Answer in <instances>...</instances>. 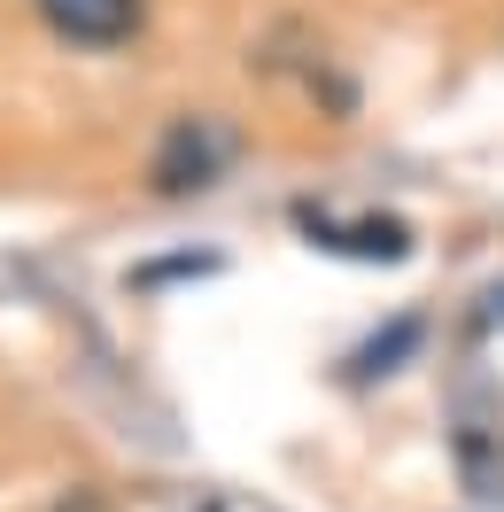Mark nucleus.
I'll list each match as a JSON object with an SVG mask.
<instances>
[{
    "instance_id": "1",
    "label": "nucleus",
    "mask_w": 504,
    "mask_h": 512,
    "mask_svg": "<svg viewBox=\"0 0 504 512\" xmlns=\"http://www.w3.org/2000/svg\"><path fill=\"white\" fill-rule=\"evenodd\" d=\"M233 156H241L233 125H218V117H179V125L163 132V148H156V187L163 194H202V187L225 179Z\"/></svg>"
},
{
    "instance_id": "2",
    "label": "nucleus",
    "mask_w": 504,
    "mask_h": 512,
    "mask_svg": "<svg viewBox=\"0 0 504 512\" xmlns=\"http://www.w3.org/2000/svg\"><path fill=\"white\" fill-rule=\"evenodd\" d=\"M32 8L70 47H117V39L140 32V0H32Z\"/></svg>"
},
{
    "instance_id": "3",
    "label": "nucleus",
    "mask_w": 504,
    "mask_h": 512,
    "mask_svg": "<svg viewBox=\"0 0 504 512\" xmlns=\"http://www.w3.org/2000/svg\"><path fill=\"white\" fill-rule=\"evenodd\" d=\"M303 233H311L318 249L365 256V264H404V256H411V225H404V218H357V225H334V218H318V210H303Z\"/></svg>"
},
{
    "instance_id": "4",
    "label": "nucleus",
    "mask_w": 504,
    "mask_h": 512,
    "mask_svg": "<svg viewBox=\"0 0 504 512\" xmlns=\"http://www.w3.org/2000/svg\"><path fill=\"white\" fill-rule=\"evenodd\" d=\"M419 350V319H396L388 334H373L365 350H357V373H396V357Z\"/></svg>"
},
{
    "instance_id": "5",
    "label": "nucleus",
    "mask_w": 504,
    "mask_h": 512,
    "mask_svg": "<svg viewBox=\"0 0 504 512\" xmlns=\"http://www.w3.org/2000/svg\"><path fill=\"white\" fill-rule=\"evenodd\" d=\"M187 512H272V505H256V497H233V489H202Z\"/></svg>"
}]
</instances>
